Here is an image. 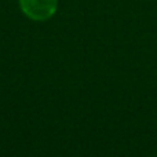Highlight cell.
<instances>
[{
	"mask_svg": "<svg viewBox=\"0 0 157 157\" xmlns=\"http://www.w3.org/2000/svg\"><path fill=\"white\" fill-rule=\"evenodd\" d=\"M57 0H19V7L33 21L50 19L57 11Z\"/></svg>",
	"mask_w": 157,
	"mask_h": 157,
	"instance_id": "6da1fadb",
	"label": "cell"
}]
</instances>
